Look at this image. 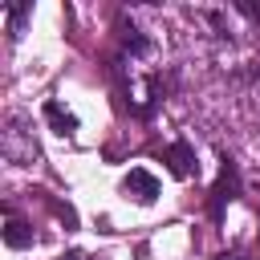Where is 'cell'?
<instances>
[{
	"label": "cell",
	"instance_id": "cell-1",
	"mask_svg": "<svg viewBox=\"0 0 260 260\" xmlns=\"http://www.w3.org/2000/svg\"><path fill=\"white\" fill-rule=\"evenodd\" d=\"M122 195L134 199V203H142V207H150V203L158 199V179H154L146 167H134V171L122 179Z\"/></svg>",
	"mask_w": 260,
	"mask_h": 260
},
{
	"label": "cell",
	"instance_id": "cell-2",
	"mask_svg": "<svg viewBox=\"0 0 260 260\" xmlns=\"http://www.w3.org/2000/svg\"><path fill=\"white\" fill-rule=\"evenodd\" d=\"M162 162H167V171H171L175 179H191V175H195V150H191L187 142H171V146L162 150Z\"/></svg>",
	"mask_w": 260,
	"mask_h": 260
},
{
	"label": "cell",
	"instance_id": "cell-3",
	"mask_svg": "<svg viewBox=\"0 0 260 260\" xmlns=\"http://www.w3.org/2000/svg\"><path fill=\"white\" fill-rule=\"evenodd\" d=\"M45 122H49L57 134H77V114H69L57 98H49V102H45Z\"/></svg>",
	"mask_w": 260,
	"mask_h": 260
},
{
	"label": "cell",
	"instance_id": "cell-4",
	"mask_svg": "<svg viewBox=\"0 0 260 260\" xmlns=\"http://www.w3.org/2000/svg\"><path fill=\"white\" fill-rule=\"evenodd\" d=\"M236 187H240V179H236V162H232V158H223V171H219V187H215V199H211L215 215L223 211V203H228V199H236Z\"/></svg>",
	"mask_w": 260,
	"mask_h": 260
},
{
	"label": "cell",
	"instance_id": "cell-5",
	"mask_svg": "<svg viewBox=\"0 0 260 260\" xmlns=\"http://www.w3.org/2000/svg\"><path fill=\"white\" fill-rule=\"evenodd\" d=\"M37 236H32V228L24 223V219H8V228H4V244L8 248H28Z\"/></svg>",
	"mask_w": 260,
	"mask_h": 260
},
{
	"label": "cell",
	"instance_id": "cell-6",
	"mask_svg": "<svg viewBox=\"0 0 260 260\" xmlns=\"http://www.w3.org/2000/svg\"><path fill=\"white\" fill-rule=\"evenodd\" d=\"M4 12H8V32L20 37V32H24V20H28V12H32V4H8Z\"/></svg>",
	"mask_w": 260,
	"mask_h": 260
},
{
	"label": "cell",
	"instance_id": "cell-7",
	"mask_svg": "<svg viewBox=\"0 0 260 260\" xmlns=\"http://www.w3.org/2000/svg\"><path fill=\"white\" fill-rule=\"evenodd\" d=\"M61 260H85V252H65Z\"/></svg>",
	"mask_w": 260,
	"mask_h": 260
},
{
	"label": "cell",
	"instance_id": "cell-8",
	"mask_svg": "<svg viewBox=\"0 0 260 260\" xmlns=\"http://www.w3.org/2000/svg\"><path fill=\"white\" fill-rule=\"evenodd\" d=\"M219 260H244V256H236V252H223V256H219Z\"/></svg>",
	"mask_w": 260,
	"mask_h": 260
}]
</instances>
